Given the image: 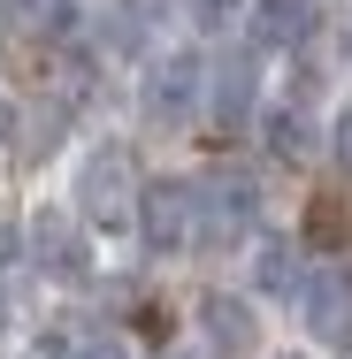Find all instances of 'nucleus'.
Returning <instances> with one entry per match:
<instances>
[{
  "instance_id": "1",
  "label": "nucleus",
  "mask_w": 352,
  "mask_h": 359,
  "mask_svg": "<svg viewBox=\"0 0 352 359\" xmlns=\"http://www.w3.org/2000/svg\"><path fill=\"white\" fill-rule=\"evenodd\" d=\"M138 191H145V176H138V161H131V145H123V138H92L84 153H77V168H70V207H77L84 229L123 237V229L138 222Z\"/></svg>"
},
{
  "instance_id": "2",
  "label": "nucleus",
  "mask_w": 352,
  "mask_h": 359,
  "mask_svg": "<svg viewBox=\"0 0 352 359\" xmlns=\"http://www.w3.org/2000/svg\"><path fill=\"white\" fill-rule=\"evenodd\" d=\"M138 115L161 130H184L192 115H207V54L200 46H161L138 76Z\"/></svg>"
},
{
  "instance_id": "3",
  "label": "nucleus",
  "mask_w": 352,
  "mask_h": 359,
  "mask_svg": "<svg viewBox=\"0 0 352 359\" xmlns=\"http://www.w3.org/2000/svg\"><path fill=\"white\" fill-rule=\"evenodd\" d=\"M138 245L153 260H176V252H192L200 245V184L192 176H145L138 191Z\"/></svg>"
},
{
  "instance_id": "4",
  "label": "nucleus",
  "mask_w": 352,
  "mask_h": 359,
  "mask_svg": "<svg viewBox=\"0 0 352 359\" xmlns=\"http://www.w3.org/2000/svg\"><path fill=\"white\" fill-rule=\"evenodd\" d=\"M200 245H253L261 237V184L245 168H200Z\"/></svg>"
},
{
  "instance_id": "5",
  "label": "nucleus",
  "mask_w": 352,
  "mask_h": 359,
  "mask_svg": "<svg viewBox=\"0 0 352 359\" xmlns=\"http://www.w3.org/2000/svg\"><path fill=\"white\" fill-rule=\"evenodd\" d=\"M299 329H306V344L330 359L352 352V268L345 260H322V268H306V283H299Z\"/></svg>"
},
{
  "instance_id": "6",
  "label": "nucleus",
  "mask_w": 352,
  "mask_h": 359,
  "mask_svg": "<svg viewBox=\"0 0 352 359\" xmlns=\"http://www.w3.org/2000/svg\"><path fill=\"white\" fill-rule=\"evenodd\" d=\"M31 260H39V276L46 283H92V268H100V252H92V229L77 222V207H39L31 215Z\"/></svg>"
},
{
  "instance_id": "7",
  "label": "nucleus",
  "mask_w": 352,
  "mask_h": 359,
  "mask_svg": "<svg viewBox=\"0 0 352 359\" xmlns=\"http://www.w3.org/2000/svg\"><path fill=\"white\" fill-rule=\"evenodd\" d=\"M192 329H200V359H253L261 352V306L245 290H207L192 306Z\"/></svg>"
},
{
  "instance_id": "8",
  "label": "nucleus",
  "mask_w": 352,
  "mask_h": 359,
  "mask_svg": "<svg viewBox=\"0 0 352 359\" xmlns=\"http://www.w3.org/2000/svg\"><path fill=\"white\" fill-rule=\"evenodd\" d=\"M169 23H176V0H107L100 46L123 54V62H153V54L169 46Z\"/></svg>"
},
{
  "instance_id": "9",
  "label": "nucleus",
  "mask_w": 352,
  "mask_h": 359,
  "mask_svg": "<svg viewBox=\"0 0 352 359\" xmlns=\"http://www.w3.org/2000/svg\"><path fill=\"white\" fill-rule=\"evenodd\" d=\"M207 115H214V123L261 115V54H245V46L207 54Z\"/></svg>"
},
{
  "instance_id": "10",
  "label": "nucleus",
  "mask_w": 352,
  "mask_h": 359,
  "mask_svg": "<svg viewBox=\"0 0 352 359\" xmlns=\"http://www.w3.org/2000/svg\"><path fill=\"white\" fill-rule=\"evenodd\" d=\"M245 23H253V46L261 54H291L314 31V0H245Z\"/></svg>"
},
{
  "instance_id": "11",
  "label": "nucleus",
  "mask_w": 352,
  "mask_h": 359,
  "mask_svg": "<svg viewBox=\"0 0 352 359\" xmlns=\"http://www.w3.org/2000/svg\"><path fill=\"white\" fill-rule=\"evenodd\" d=\"M299 283H306V260H299V245L291 237H253V298H276V306H291L299 298Z\"/></svg>"
},
{
  "instance_id": "12",
  "label": "nucleus",
  "mask_w": 352,
  "mask_h": 359,
  "mask_svg": "<svg viewBox=\"0 0 352 359\" xmlns=\"http://www.w3.org/2000/svg\"><path fill=\"white\" fill-rule=\"evenodd\" d=\"M261 138H268V153H276V161H291V168H299V161L314 153V123H306L299 107L268 100V107H261Z\"/></svg>"
},
{
  "instance_id": "13",
  "label": "nucleus",
  "mask_w": 352,
  "mask_h": 359,
  "mask_svg": "<svg viewBox=\"0 0 352 359\" xmlns=\"http://www.w3.org/2000/svg\"><path fill=\"white\" fill-rule=\"evenodd\" d=\"M176 15H192L200 31H230V23H245V0H176Z\"/></svg>"
},
{
  "instance_id": "14",
  "label": "nucleus",
  "mask_w": 352,
  "mask_h": 359,
  "mask_svg": "<svg viewBox=\"0 0 352 359\" xmlns=\"http://www.w3.org/2000/svg\"><path fill=\"white\" fill-rule=\"evenodd\" d=\"M330 161H337V168L352 176V100L337 107V115H330Z\"/></svg>"
},
{
  "instance_id": "15",
  "label": "nucleus",
  "mask_w": 352,
  "mask_h": 359,
  "mask_svg": "<svg viewBox=\"0 0 352 359\" xmlns=\"http://www.w3.org/2000/svg\"><path fill=\"white\" fill-rule=\"evenodd\" d=\"M70 359H131V344L123 337H84V344H70Z\"/></svg>"
},
{
  "instance_id": "16",
  "label": "nucleus",
  "mask_w": 352,
  "mask_h": 359,
  "mask_svg": "<svg viewBox=\"0 0 352 359\" xmlns=\"http://www.w3.org/2000/svg\"><path fill=\"white\" fill-rule=\"evenodd\" d=\"M8 130H15V100L0 92V145H8Z\"/></svg>"
},
{
  "instance_id": "17",
  "label": "nucleus",
  "mask_w": 352,
  "mask_h": 359,
  "mask_svg": "<svg viewBox=\"0 0 352 359\" xmlns=\"http://www.w3.org/2000/svg\"><path fill=\"white\" fill-rule=\"evenodd\" d=\"M276 359H306V352H276Z\"/></svg>"
},
{
  "instance_id": "18",
  "label": "nucleus",
  "mask_w": 352,
  "mask_h": 359,
  "mask_svg": "<svg viewBox=\"0 0 352 359\" xmlns=\"http://www.w3.org/2000/svg\"><path fill=\"white\" fill-rule=\"evenodd\" d=\"M169 359H184V352H169Z\"/></svg>"
}]
</instances>
